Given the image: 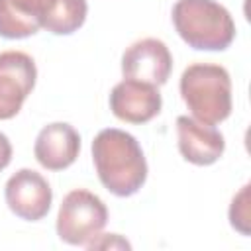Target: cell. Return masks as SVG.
Returning <instances> with one entry per match:
<instances>
[{"mask_svg":"<svg viewBox=\"0 0 251 251\" xmlns=\"http://www.w3.org/2000/svg\"><path fill=\"white\" fill-rule=\"evenodd\" d=\"M37 78L35 61L24 51L0 53V120H12L31 94Z\"/></svg>","mask_w":251,"mask_h":251,"instance_id":"8992f818","label":"cell"},{"mask_svg":"<svg viewBox=\"0 0 251 251\" xmlns=\"http://www.w3.org/2000/svg\"><path fill=\"white\" fill-rule=\"evenodd\" d=\"M86 0H0V37L24 39L47 29L71 35L86 20Z\"/></svg>","mask_w":251,"mask_h":251,"instance_id":"7a4b0ae2","label":"cell"},{"mask_svg":"<svg viewBox=\"0 0 251 251\" xmlns=\"http://www.w3.org/2000/svg\"><path fill=\"white\" fill-rule=\"evenodd\" d=\"M4 198L12 214L25 222H37L47 216L53 202V190L43 175L31 169H20L8 178Z\"/></svg>","mask_w":251,"mask_h":251,"instance_id":"52a82bcc","label":"cell"},{"mask_svg":"<svg viewBox=\"0 0 251 251\" xmlns=\"http://www.w3.org/2000/svg\"><path fill=\"white\" fill-rule=\"evenodd\" d=\"M96 175L114 196H133L147 180V161L139 141L118 127H106L92 139Z\"/></svg>","mask_w":251,"mask_h":251,"instance_id":"6da1fadb","label":"cell"},{"mask_svg":"<svg viewBox=\"0 0 251 251\" xmlns=\"http://www.w3.org/2000/svg\"><path fill=\"white\" fill-rule=\"evenodd\" d=\"M171 18L180 39L192 49L224 51L235 39L233 18L216 0H176Z\"/></svg>","mask_w":251,"mask_h":251,"instance_id":"3957f363","label":"cell"},{"mask_svg":"<svg viewBox=\"0 0 251 251\" xmlns=\"http://www.w3.org/2000/svg\"><path fill=\"white\" fill-rule=\"evenodd\" d=\"M163 106L159 86L141 82L135 78H124L110 92L112 114L127 124H147L151 122Z\"/></svg>","mask_w":251,"mask_h":251,"instance_id":"9c48e42d","label":"cell"},{"mask_svg":"<svg viewBox=\"0 0 251 251\" xmlns=\"http://www.w3.org/2000/svg\"><path fill=\"white\" fill-rule=\"evenodd\" d=\"M173 71V55L157 37L133 41L122 55L124 78H135L153 86H163Z\"/></svg>","mask_w":251,"mask_h":251,"instance_id":"ba28073f","label":"cell"},{"mask_svg":"<svg viewBox=\"0 0 251 251\" xmlns=\"http://www.w3.org/2000/svg\"><path fill=\"white\" fill-rule=\"evenodd\" d=\"M108 222V208L100 196L86 188L71 190L57 214V235L69 245H86Z\"/></svg>","mask_w":251,"mask_h":251,"instance_id":"5b68a950","label":"cell"},{"mask_svg":"<svg viewBox=\"0 0 251 251\" xmlns=\"http://www.w3.org/2000/svg\"><path fill=\"white\" fill-rule=\"evenodd\" d=\"M176 137L182 159L198 167L214 165L226 149L224 135L214 126L202 124L192 116L176 118Z\"/></svg>","mask_w":251,"mask_h":251,"instance_id":"30bf717a","label":"cell"},{"mask_svg":"<svg viewBox=\"0 0 251 251\" xmlns=\"http://www.w3.org/2000/svg\"><path fill=\"white\" fill-rule=\"evenodd\" d=\"M12 161V143L10 139L0 131V171H4Z\"/></svg>","mask_w":251,"mask_h":251,"instance_id":"4fadbf2b","label":"cell"},{"mask_svg":"<svg viewBox=\"0 0 251 251\" xmlns=\"http://www.w3.org/2000/svg\"><path fill=\"white\" fill-rule=\"evenodd\" d=\"M80 153L78 131L65 122L47 124L35 139L33 155L37 163L47 171H63L71 167Z\"/></svg>","mask_w":251,"mask_h":251,"instance_id":"8fae6325","label":"cell"},{"mask_svg":"<svg viewBox=\"0 0 251 251\" xmlns=\"http://www.w3.org/2000/svg\"><path fill=\"white\" fill-rule=\"evenodd\" d=\"M180 96L194 120L216 126L231 114V78L222 65L192 63L180 75Z\"/></svg>","mask_w":251,"mask_h":251,"instance_id":"277c9868","label":"cell"},{"mask_svg":"<svg viewBox=\"0 0 251 251\" xmlns=\"http://www.w3.org/2000/svg\"><path fill=\"white\" fill-rule=\"evenodd\" d=\"M229 224L241 235L251 233V186L245 184L231 200L229 206Z\"/></svg>","mask_w":251,"mask_h":251,"instance_id":"7c38bea8","label":"cell"}]
</instances>
